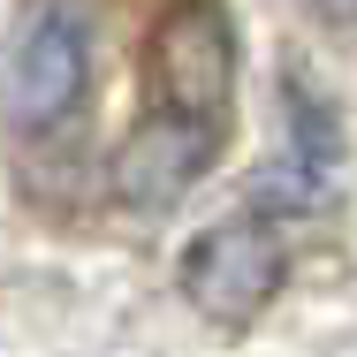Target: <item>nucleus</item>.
<instances>
[{
  "label": "nucleus",
  "instance_id": "nucleus-2",
  "mask_svg": "<svg viewBox=\"0 0 357 357\" xmlns=\"http://www.w3.org/2000/svg\"><path fill=\"white\" fill-rule=\"evenodd\" d=\"M282 274H289V251L274 236V220H259V213L220 220V228H206L183 251V296L206 319H220V327H251L274 304Z\"/></svg>",
  "mask_w": 357,
  "mask_h": 357
},
{
  "label": "nucleus",
  "instance_id": "nucleus-1",
  "mask_svg": "<svg viewBox=\"0 0 357 357\" xmlns=\"http://www.w3.org/2000/svg\"><path fill=\"white\" fill-rule=\"evenodd\" d=\"M228 99H236V38H228V15L213 0H175L152 31V107L183 114V122H228Z\"/></svg>",
  "mask_w": 357,
  "mask_h": 357
},
{
  "label": "nucleus",
  "instance_id": "nucleus-3",
  "mask_svg": "<svg viewBox=\"0 0 357 357\" xmlns=\"http://www.w3.org/2000/svg\"><path fill=\"white\" fill-rule=\"evenodd\" d=\"M84 15L69 0H38L23 23H15V46H8V122L15 130H61L76 107H84Z\"/></svg>",
  "mask_w": 357,
  "mask_h": 357
},
{
  "label": "nucleus",
  "instance_id": "nucleus-5",
  "mask_svg": "<svg viewBox=\"0 0 357 357\" xmlns=\"http://www.w3.org/2000/svg\"><path fill=\"white\" fill-rule=\"evenodd\" d=\"M335 122H327V107H312L296 84H289V152L266 167V183H259V206H274V213H304V206H319L327 190H335Z\"/></svg>",
  "mask_w": 357,
  "mask_h": 357
},
{
  "label": "nucleus",
  "instance_id": "nucleus-4",
  "mask_svg": "<svg viewBox=\"0 0 357 357\" xmlns=\"http://www.w3.org/2000/svg\"><path fill=\"white\" fill-rule=\"evenodd\" d=\"M213 152H220V130L152 107L137 130H130V144L114 152V190H122L130 206H144V213H160V206H175V198L213 167Z\"/></svg>",
  "mask_w": 357,
  "mask_h": 357
},
{
  "label": "nucleus",
  "instance_id": "nucleus-6",
  "mask_svg": "<svg viewBox=\"0 0 357 357\" xmlns=\"http://www.w3.org/2000/svg\"><path fill=\"white\" fill-rule=\"evenodd\" d=\"M319 15H335V23H357V0H312Z\"/></svg>",
  "mask_w": 357,
  "mask_h": 357
}]
</instances>
